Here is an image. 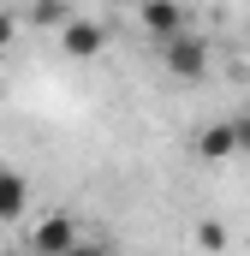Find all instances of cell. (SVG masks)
Instances as JSON below:
<instances>
[{
  "instance_id": "1",
  "label": "cell",
  "mask_w": 250,
  "mask_h": 256,
  "mask_svg": "<svg viewBox=\"0 0 250 256\" xmlns=\"http://www.w3.org/2000/svg\"><path fill=\"white\" fill-rule=\"evenodd\" d=\"M78 244H84V226H78L66 208L36 214V220H30V232H24V250H30V256H72Z\"/></svg>"
},
{
  "instance_id": "2",
  "label": "cell",
  "mask_w": 250,
  "mask_h": 256,
  "mask_svg": "<svg viewBox=\"0 0 250 256\" xmlns=\"http://www.w3.org/2000/svg\"><path fill=\"white\" fill-rule=\"evenodd\" d=\"M155 60H161V72H167V78H179V84H196V78H208V36L185 30V36L161 42V48H155Z\"/></svg>"
},
{
  "instance_id": "3",
  "label": "cell",
  "mask_w": 250,
  "mask_h": 256,
  "mask_svg": "<svg viewBox=\"0 0 250 256\" xmlns=\"http://www.w3.org/2000/svg\"><path fill=\"white\" fill-rule=\"evenodd\" d=\"M137 30L161 48V42H173V36L190 30V6H179V0H143L137 6Z\"/></svg>"
},
{
  "instance_id": "4",
  "label": "cell",
  "mask_w": 250,
  "mask_h": 256,
  "mask_svg": "<svg viewBox=\"0 0 250 256\" xmlns=\"http://www.w3.org/2000/svg\"><path fill=\"white\" fill-rule=\"evenodd\" d=\"M60 48L72 54V60H96V54L108 48V24H102V18H90V12H78V18L60 30Z\"/></svg>"
},
{
  "instance_id": "5",
  "label": "cell",
  "mask_w": 250,
  "mask_h": 256,
  "mask_svg": "<svg viewBox=\"0 0 250 256\" xmlns=\"http://www.w3.org/2000/svg\"><path fill=\"white\" fill-rule=\"evenodd\" d=\"M30 214V179L18 167H0V226H18Z\"/></svg>"
},
{
  "instance_id": "6",
  "label": "cell",
  "mask_w": 250,
  "mask_h": 256,
  "mask_svg": "<svg viewBox=\"0 0 250 256\" xmlns=\"http://www.w3.org/2000/svg\"><path fill=\"white\" fill-rule=\"evenodd\" d=\"M190 149L202 155V161H232L238 155V137H232V120H208V126L190 137Z\"/></svg>"
},
{
  "instance_id": "7",
  "label": "cell",
  "mask_w": 250,
  "mask_h": 256,
  "mask_svg": "<svg viewBox=\"0 0 250 256\" xmlns=\"http://www.w3.org/2000/svg\"><path fill=\"white\" fill-rule=\"evenodd\" d=\"M78 18V6H60V0H42V6H30V24L36 30H66Z\"/></svg>"
},
{
  "instance_id": "8",
  "label": "cell",
  "mask_w": 250,
  "mask_h": 256,
  "mask_svg": "<svg viewBox=\"0 0 250 256\" xmlns=\"http://www.w3.org/2000/svg\"><path fill=\"white\" fill-rule=\"evenodd\" d=\"M226 244H232V226H226V220H196V250H226Z\"/></svg>"
},
{
  "instance_id": "9",
  "label": "cell",
  "mask_w": 250,
  "mask_h": 256,
  "mask_svg": "<svg viewBox=\"0 0 250 256\" xmlns=\"http://www.w3.org/2000/svg\"><path fill=\"white\" fill-rule=\"evenodd\" d=\"M232 137H238V155H250V114H232Z\"/></svg>"
},
{
  "instance_id": "10",
  "label": "cell",
  "mask_w": 250,
  "mask_h": 256,
  "mask_svg": "<svg viewBox=\"0 0 250 256\" xmlns=\"http://www.w3.org/2000/svg\"><path fill=\"white\" fill-rule=\"evenodd\" d=\"M12 36H18V18H12V12H0V48H12Z\"/></svg>"
},
{
  "instance_id": "11",
  "label": "cell",
  "mask_w": 250,
  "mask_h": 256,
  "mask_svg": "<svg viewBox=\"0 0 250 256\" xmlns=\"http://www.w3.org/2000/svg\"><path fill=\"white\" fill-rule=\"evenodd\" d=\"M72 256H114V250H108L102 238H84V244H78V250H72Z\"/></svg>"
},
{
  "instance_id": "12",
  "label": "cell",
  "mask_w": 250,
  "mask_h": 256,
  "mask_svg": "<svg viewBox=\"0 0 250 256\" xmlns=\"http://www.w3.org/2000/svg\"><path fill=\"white\" fill-rule=\"evenodd\" d=\"M244 72H250V54H244Z\"/></svg>"
},
{
  "instance_id": "13",
  "label": "cell",
  "mask_w": 250,
  "mask_h": 256,
  "mask_svg": "<svg viewBox=\"0 0 250 256\" xmlns=\"http://www.w3.org/2000/svg\"><path fill=\"white\" fill-rule=\"evenodd\" d=\"M18 256H30V250H18Z\"/></svg>"
}]
</instances>
